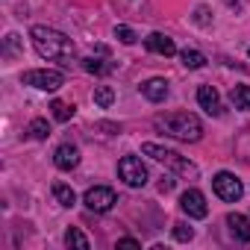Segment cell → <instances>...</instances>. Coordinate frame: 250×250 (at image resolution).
<instances>
[{"label": "cell", "instance_id": "6da1fadb", "mask_svg": "<svg viewBox=\"0 0 250 250\" xmlns=\"http://www.w3.org/2000/svg\"><path fill=\"white\" fill-rule=\"evenodd\" d=\"M153 127L171 139H180V142H200L203 136V124L197 115L191 112H165V115H156L153 118Z\"/></svg>", "mask_w": 250, "mask_h": 250}, {"label": "cell", "instance_id": "7a4b0ae2", "mask_svg": "<svg viewBox=\"0 0 250 250\" xmlns=\"http://www.w3.org/2000/svg\"><path fill=\"white\" fill-rule=\"evenodd\" d=\"M30 39H33V47L42 59H71L74 56V42L53 27L36 24L30 30Z\"/></svg>", "mask_w": 250, "mask_h": 250}, {"label": "cell", "instance_id": "3957f363", "mask_svg": "<svg viewBox=\"0 0 250 250\" xmlns=\"http://www.w3.org/2000/svg\"><path fill=\"white\" fill-rule=\"evenodd\" d=\"M142 153H147V156H153L156 162H162V165H168V168H174L177 174H183V177H188V180H197V165L194 162H188V159H183L177 150H168V147H162V145H153V142H147V145H142Z\"/></svg>", "mask_w": 250, "mask_h": 250}, {"label": "cell", "instance_id": "277c9868", "mask_svg": "<svg viewBox=\"0 0 250 250\" xmlns=\"http://www.w3.org/2000/svg\"><path fill=\"white\" fill-rule=\"evenodd\" d=\"M21 80H24V85L42 88V91H56V88H62V85H65V74H62V71H50V68L27 71Z\"/></svg>", "mask_w": 250, "mask_h": 250}, {"label": "cell", "instance_id": "5b68a950", "mask_svg": "<svg viewBox=\"0 0 250 250\" xmlns=\"http://www.w3.org/2000/svg\"><path fill=\"white\" fill-rule=\"evenodd\" d=\"M118 177L133 188H142L147 183V168H145V162L139 156H124L118 162Z\"/></svg>", "mask_w": 250, "mask_h": 250}, {"label": "cell", "instance_id": "8992f818", "mask_svg": "<svg viewBox=\"0 0 250 250\" xmlns=\"http://www.w3.org/2000/svg\"><path fill=\"white\" fill-rule=\"evenodd\" d=\"M212 188H215V194H218L221 200H227V203H235V200H241V194H244L241 180H238L235 174H229V171L215 174V177H212Z\"/></svg>", "mask_w": 250, "mask_h": 250}, {"label": "cell", "instance_id": "52a82bcc", "mask_svg": "<svg viewBox=\"0 0 250 250\" xmlns=\"http://www.w3.org/2000/svg\"><path fill=\"white\" fill-rule=\"evenodd\" d=\"M83 203H85L91 212H109V209L118 203V197H115V191H112L109 186H94V188L85 191Z\"/></svg>", "mask_w": 250, "mask_h": 250}, {"label": "cell", "instance_id": "ba28073f", "mask_svg": "<svg viewBox=\"0 0 250 250\" xmlns=\"http://www.w3.org/2000/svg\"><path fill=\"white\" fill-rule=\"evenodd\" d=\"M180 209H183L188 218H206V215H209L206 197H203V191H197V188H188V191L180 194Z\"/></svg>", "mask_w": 250, "mask_h": 250}, {"label": "cell", "instance_id": "9c48e42d", "mask_svg": "<svg viewBox=\"0 0 250 250\" xmlns=\"http://www.w3.org/2000/svg\"><path fill=\"white\" fill-rule=\"evenodd\" d=\"M53 162H56L59 171H74L80 165V150L74 145H59L56 153H53Z\"/></svg>", "mask_w": 250, "mask_h": 250}, {"label": "cell", "instance_id": "30bf717a", "mask_svg": "<svg viewBox=\"0 0 250 250\" xmlns=\"http://www.w3.org/2000/svg\"><path fill=\"white\" fill-rule=\"evenodd\" d=\"M145 47H147L150 53H159V56H174V53H177L174 39H168V36H162V33H150V36L145 39Z\"/></svg>", "mask_w": 250, "mask_h": 250}, {"label": "cell", "instance_id": "8fae6325", "mask_svg": "<svg viewBox=\"0 0 250 250\" xmlns=\"http://www.w3.org/2000/svg\"><path fill=\"white\" fill-rule=\"evenodd\" d=\"M197 103L203 106V112L206 115H221V97H218V91L212 88V85H200L197 88Z\"/></svg>", "mask_w": 250, "mask_h": 250}, {"label": "cell", "instance_id": "7c38bea8", "mask_svg": "<svg viewBox=\"0 0 250 250\" xmlns=\"http://www.w3.org/2000/svg\"><path fill=\"white\" fill-rule=\"evenodd\" d=\"M142 94H145L150 103H162V100L168 97V83H165L162 77H153V80L142 83Z\"/></svg>", "mask_w": 250, "mask_h": 250}, {"label": "cell", "instance_id": "4fadbf2b", "mask_svg": "<svg viewBox=\"0 0 250 250\" xmlns=\"http://www.w3.org/2000/svg\"><path fill=\"white\" fill-rule=\"evenodd\" d=\"M227 224H229V232L238 238V241H250V218L238 215V212H229L227 215Z\"/></svg>", "mask_w": 250, "mask_h": 250}, {"label": "cell", "instance_id": "5bb4252c", "mask_svg": "<svg viewBox=\"0 0 250 250\" xmlns=\"http://www.w3.org/2000/svg\"><path fill=\"white\" fill-rule=\"evenodd\" d=\"M229 100H232L235 109L247 112V109H250V85H232V88H229Z\"/></svg>", "mask_w": 250, "mask_h": 250}, {"label": "cell", "instance_id": "9a60e30c", "mask_svg": "<svg viewBox=\"0 0 250 250\" xmlns=\"http://www.w3.org/2000/svg\"><path fill=\"white\" fill-rule=\"evenodd\" d=\"M53 197L59 200V206H68V209L77 203V194H74V188H71V186H65V183H56V186H53Z\"/></svg>", "mask_w": 250, "mask_h": 250}, {"label": "cell", "instance_id": "2e32d148", "mask_svg": "<svg viewBox=\"0 0 250 250\" xmlns=\"http://www.w3.org/2000/svg\"><path fill=\"white\" fill-rule=\"evenodd\" d=\"M27 133H30V139H39V142H44L47 136H50V124L44 121V118H36L30 127H27Z\"/></svg>", "mask_w": 250, "mask_h": 250}, {"label": "cell", "instance_id": "e0dca14e", "mask_svg": "<svg viewBox=\"0 0 250 250\" xmlns=\"http://www.w3.org/2000/svg\"><path fill=\"white\" fill-rule=\"evenodd\" d=\"M94 103H97L100 109H109V106L115 103V91H112L109 85H97V88H94Z\"/></svg>", "mask_w": 250, "mask_h": 250}, {"label": "cell", "instance_id": "ac0fdd59", "mask_svg": "<svg viewBox=\"0 0 250 250\" xmlns=\"http://www.w3.org/2000/svg\"><path fill=\"white\" fill-rule=\"evenodd\" d=\"M50 109H53V118H56V121H62V124L74 118V106H71V103H65V100H53V103H50Z\"/></svg>", "mask_w": 250, "mask_h": 250}, {"label": "cell", "instance_id": "d6986e66", "mask_svg": "<svg viewBox=\"0 0 250 250\" xmlns=\"http://www.w3.org/2000/svg\"><path fill=\"white\" fill-rule=\"evenodd\" d=\"M65 244H68V247H77V250H88V238H85L77 227H71V229L65 232Z\"/></svg>", "mask_w": 250, "mask_h": 250}, {"label": "cell", "instance_id": "ffe728a7", "mask_svg": "<svg viewBox=\"0 0 250 250\" xmlns=\"http://www.w3.org/2000/svg\"><path fill=\"white\" fill-rule=\"evenodd\" d=\"M180 59H183L186 68H203V65H206V56H203L200 50H183Z\"/></svg>", "mask_w": 250, "mask_h": 250}, {"label": "cell", "instance_id": "44dd1931", "mask_svg": "<svg viewBox=\"0 0 250 250\" xmlns=\"http://www.w3.org/2000/svg\"><path fill=\"white\" fill-rule=\"evenodd\" d=\"M83 68H85L88 74H109V71H112V65H109V62H103V59H94V56L83 59Z\"/></svg>", "mask_w": 250, "mask_h": 250}, {"label": "cell", "instance_id": "7402d4cb", "mask_svg": "<svg viewBox=\"0 0 250 250\" xmlns=\"http://www.w3.org/2000/svg\"><path fill=\"white\" fill-rule=\"evenodd\" d=\"M115 36H118L121 44H136V33L130 27H115Z\"/></svg>", "mask_w": 250, "mask_h": 250}, {"label": "cell", "instance_id": "603a6c76", "mask_svg": "<svg viewBox=\"0 0 250 250\" xmlns=\"http://www.w3.org/2000/svg\"><path fill=\"white\" fill-rule=\"evenodd\" d=\"M174 238H177V241H191V238H194V229L186 227V224H174Z\"/></svg>", "mask_w": 250, "mask_h": 250}, {"label": "cell", "instance_id": "cb8c5ba5", "mask_svg": "<svg viewBox=\"0 0 250 250\" xmlns=\"http://www.w3.org/2000/svg\"><path fill=\"white\" fill-rule=\"evenodd\" d=\"M194 21H197L200 27H206V24H209V9H206V6H197V9H194Z\"/></svg>", "mask_w": 250, "mask_h": 250}, {"label": "cell", "instance_id": "d4e9b609", "mask_svg": "<svg viewBox=\"0 0 250 250\" xmlns=\"http://www.w3.org/2000/svg\"><path fill=\"white\" fill-rule=\"evenodd\" d=\"M18 50V36H6V53H15Z\"/></svg>", "mask_w": 250, "mask_h": 250}, {"label": "cell", "instance_id": "484cf974", "mask_svg": "<svg viewBox=\"0 0 250 250\" xmlns=\"http://www.w3.org/2000/svg\"><path fill=\"white\" fill-rule=\"evenodd\" d=\"M118 247H142L136 238H118Z\"/></svg>", "mask_w": 250, "mask_h": 250}, {"label": "cell", "instance_id": "4316f807", "mask_svg": "<svg viewBox=\"0 0 250 250\" xmlns=\"http://www.w3.org/2000/svg\"><path fill=\"white\" fill-rule=\"evenodd\" d=\"M159 188H162V191H171V188H174V180H168V177H165V180L159 183Z\"/></svg>", "mask_w": 250, "mask_h": 250}, {"label": "cell", "instance_id": "83f0119b", "mask_svg": "<svg viewBox=\"0 0 250 250\" xmlns=\"http://www.w3.org/2000/svg\"><path fill=\"white\" fill-rule=\"evenodd\" d=\"M227 6H235V9H241V0H227Z\"/></svg>", "mask_w": 250, "mask_h": 250}, {"label": "cell", "instance_id": "f1b7e54d", "mask_svg": "<svg viewBox=\"0 0 250 250\" xmlns=\"http://www.w3.org/2000/svg\"><path fill=\"white\" fill-rule=\"evenodd\" d=\"M247 56H250V50H247Z\"/></svg>", "mask_w": 250, "mask_h": 250}]
</instances>
